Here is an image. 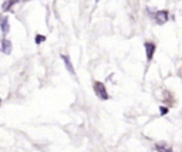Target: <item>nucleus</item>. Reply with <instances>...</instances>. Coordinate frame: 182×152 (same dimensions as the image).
<instances>
[{
  "label": "nucleus",
  "instance_id": "1",
  "mask_svg": "<svg viewBox=\"0 0 182 152\" xmlns=\"http://www.w3.org/2000/svg\"><path fill=\"white\" fill-rule=\"evenodd\" d=\"M93 87H94V92L97 94L98 98H101V100H108V98H110L108 92H107V88H105V85H104L103 82H100V81H94Z\"/></svg>",
  "mask_w": 182,
  "mask_h": 152
},
{
  "label": "nucleus",
  "instance_id": "2",
  "mask_svg": "<svg viewBox=\"0 0 182 152\" xmlns=\"http://www.w3.org/2000/svg\"><path fill=\"white\" fill-rule=\"evenodd\" d=\"M154 19H155L157 24L162 26V24H165L169 20V11L168 10H159V11H157L154 14Z\"/></svg>",
  "mask_w": 182,
  "mask_h": 152
},
{
  "label": "nucleus",
  "instance_id": "3",
  "mask_svg": "<svg viewBox=\"0 0 182 152\" xmlns=\"http://www.w3.org/2000/svg\"><path fill=\"white\" fill-rule=\"evenodd\" d=\"M155 50H157L155 43H152V41H147V43H145V54H147V60H148V61H151V60L154 58Z\"/></svg>",
  "mask_w": 182,
  "mask_h": 152
},
{
  "label": "nucleus",
  "instance_id": "4",
  "mask_svg": "<svg viewBox=\"0 0 182 152\" xmlns=\"http://www.w3.org/2000/svg\"><path fill=\"white\" fill-rule=\"evenodd\" d=\"M12 48H13L12 41L7 40L6 37H3V39H1V51H3L4 54H10V53H12Z\"/></svg>",
  "mask_w": 182,
  "mask_h": 152
},
{
  "label": "nucleus",
  "instance_id": "5",
  "mask_svg": "<svg viewBox=\"0 0 182 152\" xmlns=\"http://www.w3.org/2000/svg\"><path fill=\"white\" fill-rule=\"evenodd\" d=\"M155 149L158 152H172V148L169 146L168 144H165V142H159V144L155 145Z\"/></svg>",
  "mask_w": 182,
  "mask_h": 152
},
{
  "label": "nucleus",
  "instance_id": "6",
  "mask_svg": "<svg viewBox=\"0 0 182 152\" xmlns=\"http://www.w3.org/2000/svg\"><path fill=\"white\" fill-rule=\"evenodd\" d=\"M9 19L7 16H4L1 19V32H3V37H6V34L9 33Z\"/></svg>",
  "mask_w": 182,
  "mask_h": 152
},
{
  "label": "nucleus",
  "instance_id": "7",
  "mask_svg": "<svg viewBox=\"0 0 182 152\" xmlns=\"http://www.w3.org/2000/svg\"><path fill=\"white\" fill-rule=\"evenodd\" d=\"M61 60L64 61V64H65V67H67V70L71 72V74H74L76 71H74V67H73L71 61H70V58H68L67 56H61Z\"/></svg>",
  "mask_w": 182,
  "mask_h": 152
},
{
  "label": "nucleus",
  "instance_id": "8",
  "mask_svg": "<svg viewBox=\"0 0 182 152\" xmlns=\"http://www.w3.org/2000/svg\"><path fill=\"white\" fill-rule=\"evenodd\" d=\"M17 3H19V0H6V1L3 3V10H4V11H9V10L13 7L14 4H17Z\"/></svg>",
  "mask_w": 182,
  "mask_h": 152
},
{
  "label": "nucleus",
  "instance_id": "9",
  "mask_svg": "<svg viewBox=\"0 0 182 152\" xmlns=\"http://www.w3.org/2000/svg\"><path fill=\"white\" fill-rule=\"evenodd\" d=\"M43 41H46V36H43V34H37V36H36V44H41Z\"/></svg>",
  "mask_w": 182,
  "mask_h": 152
},
{
  "label": "nucleus",
  "instance_id": "10",
  "mask_svg": "<svg viewBox=\"0 0 182 152\" xmlns=\"http://www.w3.org/2000/svg\"><path fill=\"white\" fill-rule=\"evenodd\" d=\"M161 112H162V114H166V112H168V110H165V108H161Z\"/></svg>",
  "mask_w": 182,
  "mask_h": 152
},
{
  "label": "nucleus",
  "instance_id": "11",
  "mask_svg": "<svg viewBox=\"0 0 182 152\" xmlns=\"http://www.w3.org/2000/svg\"><path fill=\"white\" fill-rule=\"evenodd\" d=\"M95 1H97V3H98V1H100V0H95Z\"/></svg>",
  "mask_w": 182,
  "mask_h": 152
},
{
  "label": "nucleus",
  "instance_id": "12",
  "mask_svg": "<svg viewBox=\"0 0 182 152\" xmlns=\"http://www.w3.org/2000/svg\"><path fill=\"white\" fill-rule=\"evenodd\" d=\"M24 1H27V0H24Z\"/></svg>",
  "mask_w": 182,
  "mask_h": 152
}]
</instances>
